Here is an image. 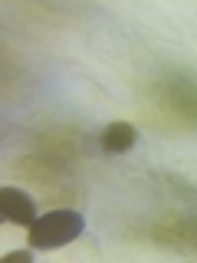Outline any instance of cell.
<instances>
[{"label":"cell","instance_id":"obj_2","mask_svg":"<svg viewBox=\"0 0 197 263\" xmlns=\"http://www.w3.org/2000/svg\"><path fill=\"white\" fill-rule=\"evenodd\" d=\"M0 217L7 224H16V227H30L36 220V204L27 191L20 187H4L0 191Z\"/></svg>","mask_w":197,"mask_h":263},{"label":"cell","instance_id":"obj_1","mask_svg":"<svg viewBox=\"0 0 197 263\" xmlns=\"http://www.w3.org/2000/svg\"><path fill=\"white\" fill-rule=\"evenodd\" d=\"M86 230V217L79 211H49L30 224V247L33 250H56V247L72 243Z\"/></svg>","mask_w":197,"mask_h":263},{"label":"cell","instance_id":"obj_4","mask_svg":"<svg viewBox=\"0 0 197 263\" xmlns=\"http://www.w3.org/2000/svg\"><path fill=\"white\" fill-rule=\"evenodd\" d=\"M30 257H33V253H27V250H20V253H7L4 260H30Z\"/></svg>","mask_w":197,"mask_h":263},{"label":"cell","instance_id":"obj_3","mask_svg":"<svg viewBox=\"0 0 197 263\" xmlns=\"http://www.w3.org/2000/svg\"><path fill=\"white\" fill-rule=\"evenodd\" d=\"M138 132L135 125H128V122H112V125L102 128V138H98V145H102L105 155H125L131 145H135Z\"/></svg>","mask_w":197,"mask_h":263}]
</instances>
